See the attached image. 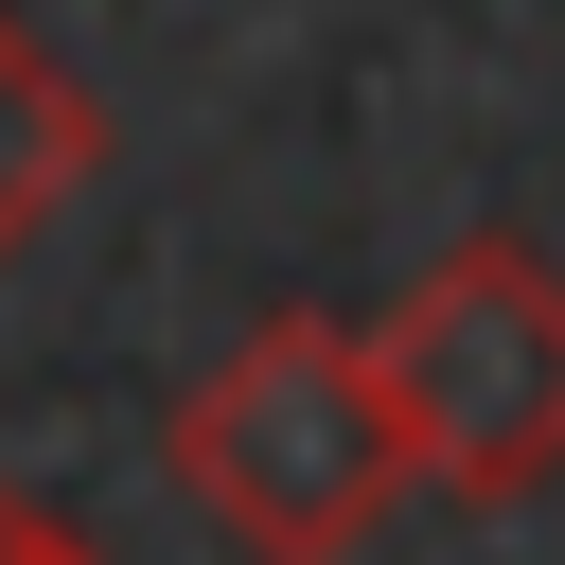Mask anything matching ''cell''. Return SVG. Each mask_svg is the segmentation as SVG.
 I'll use <instances>...</instances> for the list:
<instances>
[{
	"label": "cell",
	"mask_w": 565,
	"mask_h": 565,
	"mask_svg": "<svg viewBox=\"0 0 565 565\" xmlns=\"http://www.w3.org/2000/svg\"><path fill=\"white\" fill-rule=\"evenodd\" d=\"M159 459L177 494L247 547V565H353L424 459H406V406L371 371V318H247L177 406H159Z\"/></svg>",
	"instance_id": "1"
},
{
	"label": "cell",
	"mask_w": 565,
	"mask_h": 565,
	"mask_svg": "<svg viewBox=\"0 0 565 565\" xmlns=\"http://www.w3.org/2000/svg\"><path fill=\"white\" fill-rule=\"evenodd\" d=\"M371 371L406 406V459L424 494L459 512H530L565 477V265L530 230H459L388 318H371Z\"/></svg>",
	"instance_id": "2"
},
{
	"label": "cell",
	"mask_w": 565,
	"mask_h": 565,
	"mask_svg": "<svg viewBox=\"0 0 565 565\" xmlns=\"http://www.w3.org/2000/svg\"><path fill=\"white\" fill-rule=\"evenodd\" d=\"M88 177H106V106L35 53V18H0V265H18Z\"/></svg>",
	"instance_id": "3"
},
{
	"label": "cell",
	"mask_w": 565,
	"mask_h": 565,
	"mask_svg": "<svg viewBox=\"0 0 565 565\" xmlns=\"http://www.w3.org/2000/svg\"><path fill=\"white\" fill-rule=\"evenodd\" d=\"M0 565H106V547H88V530H71V512H35V494H18V477H0Z\"/></svg>",
	"instance_id": "4"
}]
</instances>
